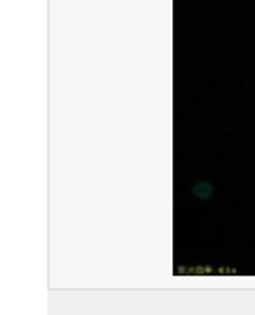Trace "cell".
Listing matches in <instances>:
<instances>
[{"mask_svg":"<svg viewBox=\"0 0 255 315\" xmlns=\"http://www.w3.org/2000/svg\"><path fill=\"white\" fill-rule=\"evenodd\" d=\"M191 192H193V196H195V198H200V200H208L210 196H212V185H210L208 181L195 183Z\"/></svg>","mask_w":255,"mask_h":315,"instance_id":"6da1fadb","label":"cell"}]
</instances>
